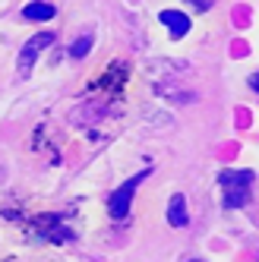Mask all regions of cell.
<instances>
[{"instance_id":"cell-4","label":"cell","mask_w":259,"mask_h":262,"mask_svg":"<svg viewBox=\"0 0 259 262\" xmlns=\"http://www.w3.org/2000/svg\"><path fill=\"white\" fill-rule=\"evenodd\" d=\"M158 19H161V26L171 29V38H183L190 32V16H183L180 10H161Z\"/></svg>"},{"instance_id":"cell-1","label":"cell","mask_w":259,"mask_h":262,"mask_svg":"<svg viewBox=\"0 0 259 262\" xmlns=\"http://www.w3.org/2000/svg\"><path fill=\"white\" fill-rule=\"evenodd\" d=\"M253 180L256 174L253 171H221L218 174V186H221V205L225 209H244V205L253 199Z\"/></svg>"},{"instance_id":"cell-5","label":"cell","mask_w":259,"mask_h":262,"mask_svg":"<svg viewBox=\"0 0 259 262\" xmlns=\"http://www.w3.org/2000/svg\"><path fill=\"white\" fill-rule=\"evenodd\" d=\"M38 234H41V240H45V237H48V240H73V231L63 228V221H60L57 215L41 218V221H38Z\"/></svg>"},{"instance_id":"cell-10","label":"cell","mask_w":259,"mask_h":262,"mask_svg":"<svg viewBox=\"0 0 259 262\" xmlns=\"http://www.w3.org/2000/svg\"><path fill=\"white\" fill-rule=\"evenodd\" d=\"M250 85H253V89L259 92V73H253V76H250Z\"/></svg>"},{"instance_id":"cell-11","label":"cell","mask_w":259,"mask_h":262,"mask_svg":"<svg viewBox=\"0 0 259 262\" xmlns=\"http://www.w3.org/2000/svg\"><path fill=\"white\" fill-rule=\"evenodd\" d=\"M190 262H202V259H190Z\"/></svg>"},{"instance_id":"cell-3","label":"cell","mask_w":259,"mask_h":262,"mask_svg":"<svg viewBox=\"0 0 259 262\" xmlns=\"http://www.w3.org/2000/svg\"><path fill=\"white\" fill-rule=\"evenodd\" d=\"M54 38H57V32H38V35H32V38L19 48V63H16L19 79H29L32 76V67H35V60H38V54L45 48H51Z\"/></svg>"},{"instance_id":"cell-7","label":"cell","mask_w":259,"mask_h":262,"mask_svg":"<svg viewBox=\"0 0 259 262\" xmlns=\"http://www.w3.org/2000/svg\"><path fill=\"white\" fill-rule=\"evenodd\" d=\"M168 221L174 224V228H187L190 215H187V199H183V193L171 196V202H168Z\"/></svg>"},{"instance_id":"cell-2","label":"cell","mask_w":259,"mask_h":262,"mask_svg":"<svg viewBox=\"0 0 259 262\" xmlns=\"http://www.w3.org/2000/svg\"><path fill=\"white\" fill-rule=\"evenodd\" d=\"M149 174H152V167L145 164V171H139V174H133V177H130V180H123V183L117 186V190L107 196V215L114 218V221H123V218L130 215V205H133L136 186H139L145 177H149Z\"/></svg>"},{"instance_id":"cell-8","label":"cell","mask_w":259,"mask_h":262,"mask_svg":"<svg viewBox=\"0 0 259 262\" xmlns=\"http://www.w3.org/2000/svg\"><path fill=\"white\" fill-rule=\"evenodd\" d=\"M92 45H95V35H92V32H82L79 38L70 45V57H73V60H82L85 54L92 51Z\"/></svg>"},{"instance_id":"cell-9","label":"cell","mask_w":259,"mask_h":262,"mask_svg":"<svg viewBox=\"0 0 259 262\" xmlns=\"http://www.w3.org/2000/svg\"><path fill=\"white\" fill-rule=\"evenodd\" d=\"M187 4H193L199 13H206V10H212V4H215V0H187Z\"/></svg>"},{"instance_id":"cell-6","label":"cell","mask_w":259,"mask_h":262,"mask_svg":"<svg viewBox=\"0 0 259 262\" xmlns=\"http://www.w3.org/2000/svg\"><path fill=\"white\" fill-rule=\"evenodd\" d=\"M54 16H57V10L48 0H32L23 10V19H29V23H45V19H54Z\"/></svg>"}]
</instances>
